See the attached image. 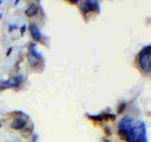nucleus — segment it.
Here are the masks:
<instances>
[{"mask_svg":"<svg viewBox=\"0 0 151 142\" xmlns=\"http://www.w3.org/2000/svg\"><path fill=\"white\" fill-rule=\"evenodd\" d=\"M118 132L119 136L127 142H147L145 123L129 117L120 120Z\"/></svg>","mask_w":151,"mask_h":142,"instance_id":"f257e3e1","label":"nucleus"},{"mask_svg":"<svg viewBox=\"0 0 151 142\" xmlns=\"http://www.w3.org/2000/svg\"><path fill=\"white\" fill-rule=\"evenodd\" d=\"M138 64L143 71L151 72V45L144 47L138 55Z\"/></svg>","mask_w":151,"mask_h":142,"instance_id":"f03ea898","label":"nucleus"},{"mask_svg":"<svg viewBox=\"0 0 151 142\" xmlns=\"http://www.w3.org/2000/svg\"><path fill=\"white\" fill-rule=\"evenodd\" d=\"M22 76H16L12 79H9L7 81H3L0 83V90L4 88H11V87H18L22 82Z\"/></svg>","mask_w":151,"mask_h":142,"instance_id":"7ed1b4c3","label":"nucleus"},{"mask_svg":"<svg viewBox=\"0 0 151 142\" xmlns=\"http://www.w3.org/2000/svg\"><path fill=\"white\" fill-rule=\"evenodd\" d=\"M29 32L31 34V36H32L33 40L34 41H40L41 39H42V34H41V31H40V29L38 28L36 25H34V24H30L29 25Z\"/></svg>","mask_w":151,"mask_h":142,"instance_id":"20e7f679","label":"nucleus"},{"mask_svg":"<svg viewBox=\"0 0 151 142\" xmlns=\"http://www.w3.org/2000/svg\"><path fill=\"white\" fill-rule=\"evenodd\" d=\"M27 125V121L22 118H17L11 123V128L14 130H21Z\"/></svg>","mask_w":151,"mask_h":142,"instance_id":"39448f33","label":"nucleus"},{"mask_svg":"<svg viewBox=\"0 0 151 142\" xmlns=\"http://www.w3.org/2000/svg\"><path fill=\"white\" fill-rule=\"evenodd\" d=\"M87 9L89 11H98L99 10V5L97 1H93V0H89V1H85L84 2Z\"/></svg>","mask_w":151,"mask_h":142,"instance_id":"423d86ee","label":"nucleus"},{"mask_svg":"<svg viewBox=\"0 0 151 142\" xmlns=\"http://www.w3.org/2000/svg\"><path fill=\"white\" fill-rule=\"evenodd\" d=\"M25 13H26V15H27V16H28V17L35 16V15L38 13V6H37V5H35V4L30 5L28 9H26Z\"/></svg>","mask_w":151,"mask_h":142,"instance_id":"0eeeda50","label":"nucleus"},{"mask_svg":"<svg viewBox=\"0 0 151 142\" xmlns=\"http://www.w3.org/2000/svg\"><path fill=\"white\" fill-rule=\"evenodd\" d=\"M90 118L95 119V120H102L103 117H101V116H90Z\"/></svg>","mask_w":151,"mask_h":142,"instance_id":"6e6552de","label":"nucleus"},{"mask_svg":"<svg viewBox=\"0 0 151 142\" xmlns=\"http://www.w3.org/2000/svg\"><path fill=\"white\" fill-rule=\"evenodd\" d=\"M126 107V104L125 103H122L120 106H119V108H118V113H122L123 111H124V108Z\"/></svg>","mask_w":151,"mask_h":142,"instance_id":"1a4fd4ad","label":"nucleus"},{"mask_svg":"<svg viewBox=\"0 0 151 142\" xmlns=\"http://www.w3.org/2000/svg\"><path fill=\"white\" fill-rule=\"evenodd\" d=\"M26 27H27V26H26V25H25V26H23V27H22V29H21V30H22V33H24V31H25V29H26Z\"/></svg>","mask_w":151,"mask_h":142,"instance_id":"9d476101","label":"nucleus"},{"mask_svg":"<svg viewBox=\"0 0 151 142\" xmlns=\"http://www.w3.org/2000/svg\"><path fill=\"white\" fill-rule=\"evenodd\" d=\"M11 49H12V48H11V47H9V51H8V53H7V56H9V53H10V51H11Z\"/></svg>","mask_w":151,"mask_h":142,"instance_id":"9b49d317","label":"nucleus"}]
</instances>
